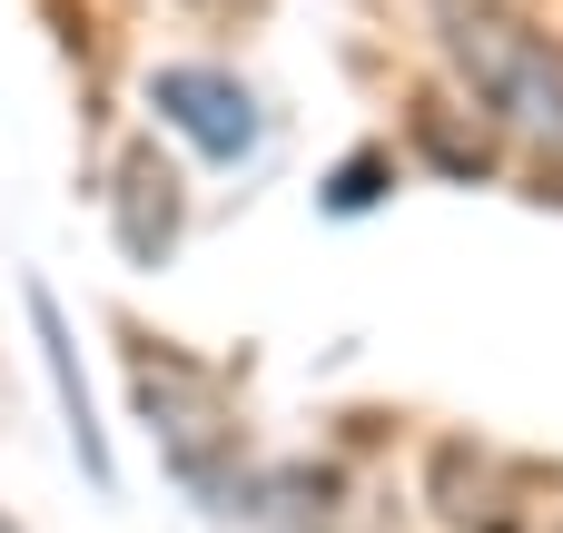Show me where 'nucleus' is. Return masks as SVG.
I'll list each match as a JSON object with an SVG mask.
<instances>
[{"label":"nucleus","instance_id":"20e7f679","mask_svg":"<svg viewBox=\"0 0 563 533\" xmlns=\"http://www.w3.org/2000/svg\"><path fill=\"white\" fill-rule=\"evenodd\" d=\"M99 208H109V237H119L129 267H168L178 237H188V178H178V158H168L158 138H129V148L109 158Z\"/></svg>","mask_w":563,"mask_h":533},{"label":"nucleus","instance_id":"f257e3e1","mask_svg":"<svg viewBox=\"0 0 563 533\" xmlns=\"http://www.w3.org/2000/svg\"><path fill=\"white\" fill-rule=\"evenodd\" d=\"M435 59H445V89L495 129L505 158L563 168V40L534 20V10L455 0L445 30H435Z\"/></svg>","mask_w":563,"mask_h":533},{"label":"nucleus","instance_id":"7ed1b4c3","mask_svg":"<svg viewBox=\"0 0 563 533\" xmlns=\"http://www.w3.org/2000/svg\"><path fill=\"white\" fill-rule=\"evenodd\" d=\"M139 99H148V119H158L168 138H188L198 168H247V158L267 148V99H257V79L228 69V59H158V69L139 79Z\"/></svg>","mask_w":563,"mask_h":533},{"label":"nucleus","instance_id":"6e6552de","mask_svg":"<svg viewBox=\"0 0 563 533\" xmlns=\"http://www.w3.org/2000/svg\"><path fill=\"white\" fill-rule=\"evenodd\" d=\"M277 533H317V524H277Z\"/></svg>","mask_w":563,"mask_h":533},{"label":"nucleus","instance_id":"1a4fd4ad","mask_svg":"<svg viewBox=\"0 0 563 533\" xmlns=\"http://www.w3.org/2000/svg\"><path fill=\"white\" fill-rule=\"evenodd\" d=\"M0 533H10V524H0Z\"/></svg>","mask_w":563,"mask_h":533},{"label":"nucleus","instance_id":"39448f33","mask_svg":"<svg viewBox=\"0 0 563 533\" xmlns=\"http://www.w3.org/2000/svg\"><path fill=\"white\" fill-rule=\"evenodd\" d=\"M20 307H30V336H40V376H49V396H59V435H69L79 475H89L99 495H119V455H109V425H99V406H89V376H79V336H69L59 297L30 277V287H20Z\"/></svg>","mask_w":563,"mask_h":533},{"label":"nucleus","instance_id":"423d86ee","mask_svg":"<svg viewBox=\"0 0 563 533\" xmlns=\"http://www.w3.org/2000/svg\"><path fill=\"white\" fill-rule=\"evenodd\" d=\"M406 158L416 168H435L445 188H495L505 178V148H495V129L435 79V89H416L406 99Z\"/></svg>","mask_w":563,"mask_h":533},{"label":"nucleus","instance_id":"f03ea898","mask_svg":"<svg viewBox=\"0 0 563 533\" xmlns=\"http://www.w3.org/2000/svg\"><path fill=\"white\" fill-rule=\"evenodd\" d=\"M129 406H139L158 465L188 485V504L218 514V524H247L257 455H247V425H238V406H228V376L198 366L178 336H139V326H129Z\"/></svg>","mask_w":563,"mask_h":533},{"label":"nucleus","instance_id":"0eeeda50","mask_svg":"<svg viewBox=\"0 0 563 533\" xmlns=\"http://www.w3.org/2000/svg\"><path fill=\"white\" fill-rule=\"evenodd\" d=\"M396 188H406V148H396V138H366V148H346V158L317 178V218H376Z\"/></svg>","mask_w":563,"mask_h":533}]
</instances>
